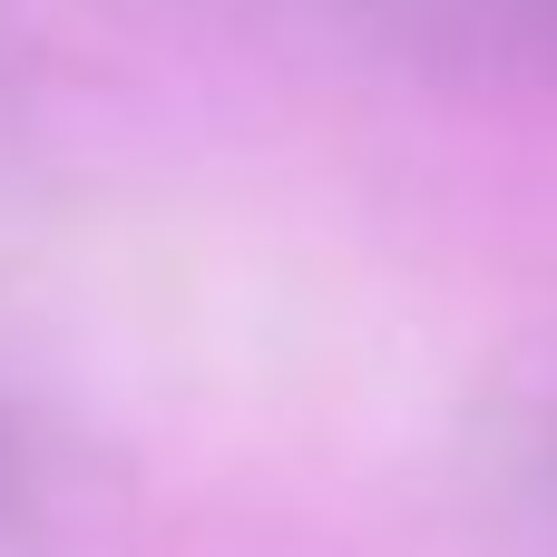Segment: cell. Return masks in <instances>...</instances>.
Returning a JSON list of instances; mask_svg holds the SVG:
<instances>
[{
  "label": "cell",
  "mask_w": 557,
  "mask_h": 557,
  "mask_svg": "<svg viewBox=\"0 0 557 557\" xmlns=\"http://www.w3.org/2000/svg\"><path fill=\"white\" fill-rule=\"evenodd\" d=\"M333 20H362L382 39H411L431 59H499L557 69V0H313Z\"/></svg>",
  "instance_id": "6da1fadb"
},
{
  "label": "cell",
  "mask_w": 557,
  "mask_h": 557,
  "mask_svg": "<svg viewBox=\"0 0 557 557\" xmlns=\"http://www.w3.org/2000/svg\"><path fill=\"white\" fill-rule=\"evenodd\" d=\"M29 509H39V450H29V431L0 411V539H10Z\"/></svg>",
  "instance_id": "7a4b0ae2"
}]
</instances>
